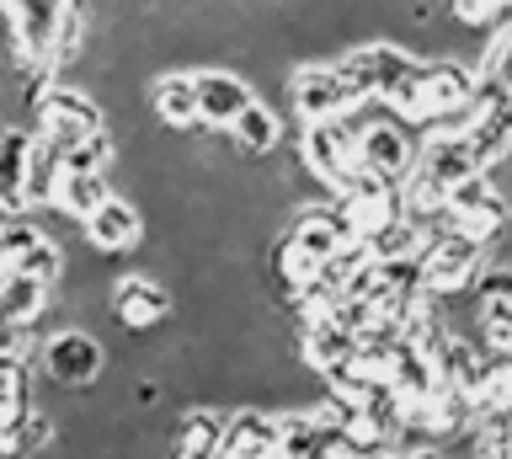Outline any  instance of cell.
I'll use <instances>...</instances> for the list:
<instances>
[{"label":"cell","instance_id":"ffe728a7","mask_svg":"<svg viewBox=\"0 0 512 459\" xmlns=\"http://www.w3.org/2000/svg\"><path fill=\"white\" fill-rule=\"evenodd\" d=\"M443 17L470 33H496L512 22V0H443Z\"/></svg>","mask_w":512,"mask_h":459},{"label":"cell","instance_id":"30bf717a","mask_svg":"<svg viewBox=\"0 0 512 459\" xmlns=\"http://www.w3.org/2000/svg\"><path fill=\"white\" fill-rule=\"evenodd\" d=\"M224 139L235 145L240 161H267V155H278V150L288 145V113L256 91V102L230 123V134H224Z\"/></svg>","mask_w":512,"mask_h":459},{"label":"cell","instance_id":"9c48e42d","mask_svg":"<svg viewBox=\"0 0 512 459\" xmlns=\"http://www.w3.org/2000/svg\"><path fill=\"white\" fill-rule=\"evenodd\" d=\"M150 118L160 134H198L203 118H198V81L192 70H155L150 81Z\"/></svg>","mask_w":512,"mask_h":459},{"label":"cell","instance_id":"5b68a950","mask_svg":"<svg viewBox=\"0 0 512 459\" xmlns=\"http://www.w3.org/2000/svg\"><path fill=\"white\" fill-rule=\"evenodd\" d=\"M107 310H112V321H118L123 331L155 337V331L176 315V294L155 273H118L107 283Z\"/></svg>","mask_w":512,"mask_h":459},{"label":"cell","instance_id":"8992f818","mask_svg":"<svg viewBox=\"0 0 512 459\" xmlns=\"http://www.w3.org/2000/svg\"><path fill=\"white\" fill-rule=\"evenodd\" d=\"M192 81H198V118L208 134H230V123L256 102V86L235 65H198Z\"/></svg>","mask_w":512,"mask_h":459},{"label":"cell","instance_id":"6da1fadb","mask_svg":"<svg viewBox=\"0 0 512 459\" xmlns=\"http://www.w3.org/2000/svg\"><path fill=\"white\" fill-rule=\"evenodd\" d=\"M358 91L347 86V75L336 70V59H294L288 70V91H283V113L294 123L310 118H347L358 113Z\"/></svg>","mask_w":512,"mask_h":459},{"label":"cell","instance_id":"3957f363","mask_svg":"<svg viewBox=\"0 0 512 459\" xmlns=\"http://www.w3.org/2000/svg\"><path fill=\"white\" fill-rule=\"evenodd\" d=\"M288 145L299 150V161L310 166V177L336 193L352 171H358V129L352 118H310V123H294Z\"/></svg>","mask_w":512,"mask_h":459},{"label":"cell","instance_id":"5bb4252c","mask_svg":"<svg viewBox=\"0 0 512 459\" xmlns=\"http://www.w3.org/2000/svg\"><path fill=\"white\" fill-rule=\"evenodd\" d=\"M32 139H38V129L0 123V198H6L16 214H27V161H32Z\"/></svg>","mask_w":512,"mask_h":459},{"label":"cell","instance_id":"277c9868","mask_svg":"<svg viewBox=\"0 0 512 459\" xmlns=\"http://www.w3.org/2000/svg\"><path fill=\"white\" fill-rule=\"evenodd\" d=\"M491 251L475 241L464 225H438V230H427V241H422V267H427V289L448 299V294H464V289H475V278H480V267H486Z\"/></svg>","mask_w":512,"mask_h":459},{"label":"cell","instance_id":"7a4b0ae2","mask_svg":"<svg viewBox=\"0 0 512 459\" xmlns=\"http://www.w3.org/2000/svg\"><path fill=\"white\" fill-rule=\"evenodd\" d=\"M38 369L54 390L86 395V390L102 385V374H107V347L86 326H59L54 337L38 347Z\"/></svg>","mask_w":512,"mask_h":459},{"label":"cell","instance_id":"ac0fdd59","mask_svg":"<svg viewBox=\"0 0 512 459\" xmlns=\"http://www.w3.org/2000/svg\"><path fill=\"white\" fill-rule=\"evenodd\" d=\"M38 401H32V369L27 358H6L0 353V433L22 417V411H32Z\"/></svg>","mask_w":512,"mask_h":459},{"label":"cell","instance_id":"2e32d148","mask_svg":"<svg viewBox=\"0 0 512 459\" xmlns=\"http://www.w3.org/2000/svg\"><path fill=\"white\" fill-rule=\"evenodd\" d=\"M59 171H64V145H59V139H48V134H38V139H32V161H27V214L54 209Z\"/></svg>","mask_w":512,"mask_h":459},{"label":"cell","instance_id":"ba28073f","mask_svg":"<svg viewBox=\"0 0 512 459\" xmlns=\"http://www.w3.org/2000/svg\"><path fill=\"white\" fill-rule=\"evenodd\" d=\"M464 139H470L480 171H502L512 161V97L507 91L480 86V102H475V118L464 129Z\"/></svg>","mask_w":512,"mask_h":459},{"label":"cell","instance_id":"9a60e30c","mask_svg":"<svg viewBox=\"0 0 512 459\" xmlns=\"http://www.w3.org/2000/svg\"><path fill=\"white\" fill-rule=\"evenodd\" d=\"M118 187H112V171H75V166H64L59 171V187H54V214L64 219H86L96 203H107Z\"/></svg>","mask_w":512,"mask_h":459},{"label":"cell","instance_id":"7c38bea8","mask_svg":"<svg viewBox=\"0 0 512 459\" xmlns=\"http://www.w3.org/2000/svg\"><path fill=\"white\" fill-rule=\"evenodd\" d=\"M224 427H230V401H192L171 433L176 459H219Z\"/></svg>","mask_w":512,"mask_h":459},{"label":"cell","instance_id":"e0dca14e","mask_svg":"<svg viewBox=\"0 0 512 459\" xmlns=\"http://www.w3.org/2000/svg\"><path fill=\"white\" fill-rule=\"evenodd\" d=\"M470 337L486 347V353H512V294H475Z\"/></svg>","mask_w":512,"mask_h":459},{"label":"cell","instance_id":"d6986e66","mask_svg":"<svg viewBox=\"0 0 512 459\" xmlns=\"http://www.w3.org/2000/svg\"><path fill=\"white\" fill-rule=\"evenodd\" d=\"M11 267H22V273H32V278H48V283H64V241H59V235H48V230H38L11 257Z\"/></svg>","mask_w":512,"mask_h":459},{"label":"cell","instance_id":"4fadbf2b","mask_svg":"<svg viewBox=\"0 0 512 459\" xmlns=\"http://www.w3.org/2000/svg\"><path fill=\"white\" fill-rule=\"evenodd\" d=\"M59 283L48 278H32L22 267H6L0 273V321H22V326H43V315L54 310V294Z\"/></svg>","mask_w":512,"mask_h":459},{"label":"cell","instance_id":"52a82bcc","mask_svg":"<svg viewBox=\"0 0 512 459\" xmlns=\"http://www.w3.org/2000/svg\"><path fill=\"white\" fill-rule=\"evenodd\" d=\"M80 235H86V246L96 257H134L144 241V209L128 193H112L107 203H96L80 219Z\"/></svg>","mask_w":512,"mask_h":459},{"label":"cell","instance_id":"44dd1931","mask_svg":"<svg viewBox=\"0 0 512 459\" xmlns=\"http://www.w3.org/2000/svg\"><path fill=\"white\" fill-rule=\"evenodd\" d=\"M480 86L486 91H507L512 97V27H496L480 54Z\"/></svg>","mask_w":512,"mask_h":459},{"label":"cell","instance_id":"8fae6325","mask_svg":"<svg viewBox=\"0 0 512 459\" xmlns=\"http://www.w3.org/2000/svg\"><path fill=\"white\" fill-rule=\"evenodd\" d=\"M272 454H278V406H262V401L230 406L219 459H272Z\"/></svg>","mask_w":512,"mask_h":459}]
</instances>
